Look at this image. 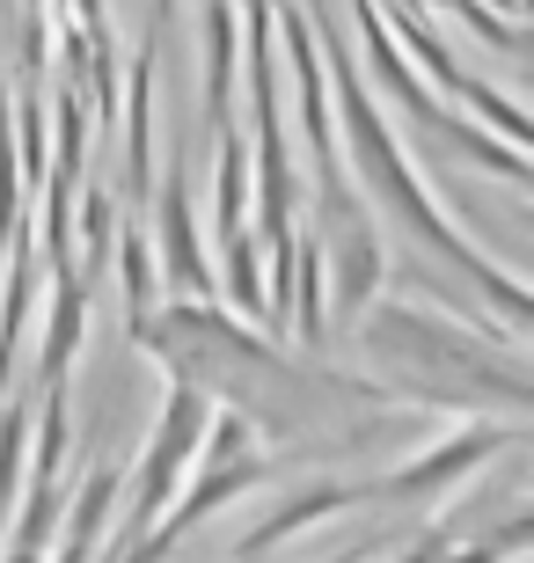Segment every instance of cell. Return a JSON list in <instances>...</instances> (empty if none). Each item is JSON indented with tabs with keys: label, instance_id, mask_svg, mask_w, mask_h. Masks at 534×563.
I'll use <instances>...</instances> for the list:
<instances>
[{
	"label": "cell",
	"instance_id": "1",
	"mask_svg": "<svg viewBox=\"0 0 534 563\" xmlns=\"http://www.w3.org/2000/svg\"><path fill=\"white\" fill-rule=\"evenodd\" d=\"M198 424H206V396H198V388H176V396H168V410H162V439H154L146 483H140V520H146V512H162L168 476L198 454Z\"/></svg>",
	"mask_w": 534,
	"mask_h": 563
}]
</instances>
